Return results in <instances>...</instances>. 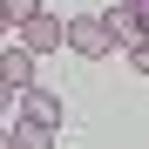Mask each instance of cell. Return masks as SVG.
<instances>
[{"label": "cell", "instance_id": "1", "mask_svg": "<svg viewBox=\"0 0 149 149\" xmlns=\"http://www.w3.org/2000/svg\"><path fill=\"white\" fill-rule=\"evenodd\" d=\"M68 47H74V54H88V61H102L109 47H115L109 14H81V20H68Z\"/></svg>", "mask_w": 149, "mask_h": 149}, {"label": "cell", "instance_id": "2", "mask_svg": "<svg viewBox=\"0 0 149 149\" xmlns=\"http://www.w3.org/2000/svg\"><path fill=\"white\" fill-rule=\"evenodd\" d=\"M68 41V27L54 14H34V20H20V47H27V54H47V47H61Z\"/></svg>", "mask_w": 149, "mask_h": 149}, {"label": "cell", "instance_id": "3", "mask_svg": "<svg viewBox=\"0 0 149 149\" xmlns=\"http://www.w3.org/2000/svg\"><path fill=\"white\" fill-rule=\"evenodd\" d=\"M14 102H20V122H41V129L61 122V95H47V88H27V95H14Z\"/></svg>", "mask_w": 149, "mask_h": 149}, {"label": "cell", "instance_id": "4", "mask_svg": "<svg viewBox=\"0 0 149 149\" xmlns=\"http://www.w3.org/2000/svg\"><path fill=\"white\" fill-rule=\"evenodd\" d=\"M0 81H7L14 95L34 88V54H27V47H7V54H0Z\"/></svg>", "mask_w": 149, "mask_h": 149}, {"label": "cell", "instance_id": "5", "mask_svg": "<svg viewBox=\"0 0 149 149\" xmlns=\"http://www.w3.org/2000/svg\"><path fill=\"white\" fill-rule=\"evenodd\" d=\"M109 27H115V41L129 47V54L149 41V27H142V7H115V14H109Z\"/></svg>", "mask_w": 149, "mask_h": 149}, {"label": "cell", "instance_id": "6", "mask_svg": "<svg viewBox=\"0 0 149 149\" xmlns=\"http://www.w3.org/2000/svg\"><path fill=\"white\" fill-rule=\"evenodd\" d=\"M20 149H54V129H41V122H27V129H14Z\"/></svg>", "mask_w": 149, "mask_h": 149}, {"label": "cell", "instance_id": "7", "mask_svg": "<svg viewBox=\"0 0 149 149\" xmlns=\"http://www.w3.org/2000/svg\"><path fill=\"white\" fill-rule=\"evenodd\" d=\"M0 7H7V20H34V14H41V0H0Z\"/></svg>", "mask_w": 149, "mask_h": 149}, {"label": "cell", "instance_id": "8", "mask_svg": "<svg viewBox=\"0 0 149 149\" xmlns=\"http://www.w3.org/2000/svg\"><path fill=\"white\" fill-rule=\"evenodd\" d=\"M129 61H136V68H142V74H149V41H142V47H136V54H129Z\"/></svg>", "mask_w": 149, "mask_h": 149}, {"label": "cell", "instance_id": "9", "mask_svg": "<svg viewBox=\"0 0 149 149\" xmlns=\"http://www.w3.org/2000/svg\"><path fill=\"white\" fill-rule=\"evenodd\" d=\"M0 149H20V142H14V129H0Z\"/></svg>", "mask_w": 149, "mask_h": 149}, {"label": "cell", "instance_id": "10", "mask_svg": "<svg viewBox=\"0 0 149 149\" xmlns=\"http://www.w3.org/2000/svg\"><path fill=\"white\" fill-rule=\"evenodd\" d=\"M115 7H142V0H115Z\"/></svg>", "mask_w": 149, "mask_h": 149}, {"label": "cell", "instance_id": "11", "mask_svg": "<svg viewBox=\"0 0 149 149\" xmlns=\"http://www.w3.org/2000/svg\"><path fill=\"white\" fill-rule=\"evenodd\" d=\"M0 34H7V7H0Z\"/></svg>", "mask_w": 149, "mask_h": 149}, {"label": "cell", "instance_id": "12", "mask_svg": "<svg viewBox=\"0 0 149 149\" xmlns=\"http://www.w3.org/2000/svg\"><path fill=\"white\" fill-rule=\"evenodd\" d=\"M7 95H14V88H7V81H0V102H7Z\"/></svg>", "mask_w": 149, "mask_h": 149}, {"label": "cell", "instance_id": "13", "mask_svg": "<svg viewBox=\"0 0 149 149\" xmlns=\"http://www.w3.org/2000/svg\"><path fill=\"white\" fill-rule=\"evenodd\" d=\"M142 14H149V0H142Z\"/></svg>", "mask_w": 149, "mask_h": 149}]
</instances>
